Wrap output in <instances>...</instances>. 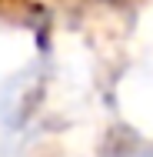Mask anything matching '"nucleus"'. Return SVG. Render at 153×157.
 <instances>
[{
	"label": "nucleus",
	"mask_w": 153,
	"mask_h": 157,
	"mask_svg": "<svg viewBox=\"0 0 153 157\" xmlns=\"http://www.w3.org/2000/svg\"><path fill=\"white\" fill-rule=\"evenodd\" d=\"M103 3H120V0H103Z\"/></svg>",
	"instance_id": "1"
}]
</instances>
